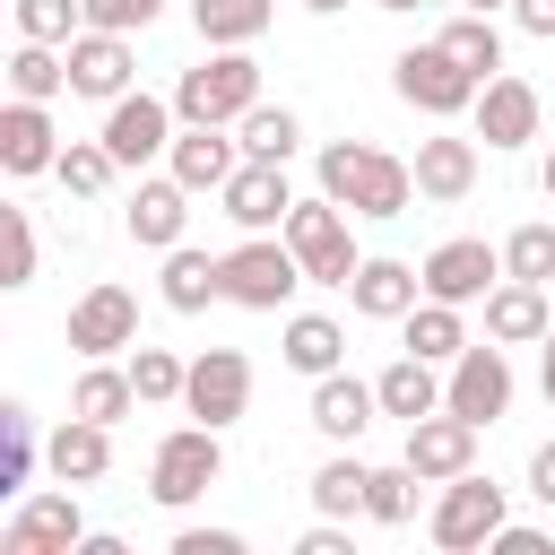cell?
Listing matches in <instances>:
<instances>
[{
    "label": "cell",
    "instance_id": "cell-25",
    "mask_svg": "<svg viewBox=\"0 0 555 555\" xmlns=\"http://www.w3.org/2000/svg\"><path fill=\"white\" fill-rule=\"evenodd\" d=\"M477 191V139H416V199H468Z\"/></svg>",
    "mask_w": 555,
    "mask_h": 555
},
{
    "label": "cell",
    "instance_id": "cell-39",
    "mask_svg": "<svg viewBox=\"0 0 555 555\" xmlns=\"http://www.w3.org/2000/svg\"><path fill=\"white\" fill-rule=\"evenodd\" d=\"M130 382H139V399H147V408H173V399H182V382H191V364H182L173 347H130Z\"/></svg>",
    "mask_w": 555,
    "mask_h": 555
},
{
    "label": "cell",
    "instance_id": "cell-14",
    "mask_svg": "<svg viewBox=\"0 0 555 555\" xmlns=\"http://www.w3.org/2000/svg\"><path fill=\"white\" fill-rule=\"evenodd\" d=\"M69 95H95V104H113V95H130V35H113V26H78L69 43Z\"/></svg>",
    "mask_w": 555,
    "mask_h": 555
},
{
    "label": "cell",
    "instance_id": "cell-37",
    "mask_svg": "<svg viewBox=\"0 0 555 555\" xmlns=\"http://www.w3.org/2000/svg\"><path fill=\"white\" fill-rule=\"evenodd\" d=\"M416 486H425V477H416L408 460H399V468H373V477H364V520L408 529V520H416Z\"/></svg>",
    "mask_w": 555,
    "mask_h": 555
},
{
    "label": "cell",
    "instance_id": "cell-33",
    "mask_svg": "<svg viewBox=\"0 0 555 555\" xmlns=\"http://www.w3.org/2000/svg\"><path fill=\"white\" fill-rule=\"evenodd\" d=\"M61 87H69V52H61V43H26V35H17V52H9V95L52 104Z\"/></svg>",
    "mask_w": 555,
    "mask_h": 555
},
{
    "label": "cell",
    "instance_id": "cell-40",
    "mask_svg": "<svg viewBox=\"0 0 555 555\" xmlns=\"http://www.w3.org/2000/svg\"><path fill=\"white\" fill-rule=\"evenodd\" d=\"M26 468H35V416L26 399L0 408V494H26Z\"/></svg>",
    "mask_w": 555,
    "mask_h": 555
},
{
    "label": "cell",
    "instance_id": "cell-35",
    "mask_svg": "<svg viewBox=\"0 0 555 555\" xmlns=\"http://www.w3.org/2000/svg\"><path fill=\"white\" fill-rule=\"evenodd\" d=\"M234 139H243V156H269V165H286V156L304 147V121H295L286 104H251V113L234 121Z\"/></svg>",
    "mask_w": 555,
    "mask_h": 555
},
{
    "label": "cell",
    "instance_id": "cell-46",
    "mask_svg": "<svg viewBox=\"0 0 555 555\" xmlns=\"http://www.w3.org/2000/svg\"><path fill=\"white\" fill-rule=\"evenodd\" d=\"M486 555H555V538H546V529H520V520H503V529L486 538Z\"/></svg>",
    "mask_w": 555,
    "mask_h": 555
},
{
    "label": "cell",
    "instance_id": "cell-7",
    "mask_svg": "<svg viewBox=\"0 0 555 555\" xmlns=\"http://www.w3.org/2000/svg\"><path fill=\"white\" fill-rule=\"evenodd\" d=\"M442 408L468 416V425H494L512 408V356H503V338H468L442 364Z\"/></svg>",
    "mask_w": 555,
    "mask_h": 555
},
{
    "label": "cell",
    "instance_id": "cell-51",
    "mask_svg": "<svg viewBox=\"0 0 555 555\" xmlns=\"http://www.w3.org/2000/svg\"><path fill=\"white\" fill-rule=\"evenodd\" d=\"M304 9H312V17H338V9H347V0H304Z\"/></svg>",
    "mask_w": 555,
    "mask_h": 555
},
{
    "label": "cell",
    "instance_id": "cell-10",
    "mask_svg": "<svg viewBox=\"0 0 555 555\" xmlns=\"http://www.w3.org/2000/svg\"><path fill=\"white\" fill-rule=\"evenodd\" d=\"M173 121H182V113H173L165 95H147V87H139V95H113V113H104V130H95V139L121 156V173H139V165H156V156L173 147Z\"/></svg>",
    "mask_w": 555,
    "mask_h": 555
},
{
    "label": "cell",
    "instance_id": "cell-32",
    "mask_svg": "<svg viewBox=\"0 0 555 555\" xmlns=\"http://www.w3.org/2000/svg\"><path fill=\"white\" fill-rule=\"evenodd\" d=\"M434 43H442L460 69H477V78H494V69H503V26H494V17H477V9H460Z\"/></svg>",
    "mask_w": 555,
    "mask_h": 555
},
{
    "label": "cell",
    "instance_id": "cell-29",
    "mask_svg": "<svg viewBox=\"0 0 555 555\" xmlns=\"http://www.w3.org/2000/svg\"><path fill=\"white\" fill-rule=\"evenodd\" d=\"M69 408H78V416H95V425H121V416H130V408H147V399H139L130 364H104V356H87V373H78Z\"/></svg>",
    "mask_w": 555,
    "mask_h": 555
},
{
    "label": "cell",
    "instance_id": "cell-9",
    "mask_svg": "<svg viewBox=\"0 0 555 555\" xmlns=\"http://www.w3.org/2000/svg\"><path fill=\"white\" fill-rule=\"evenodd\" d=\"M182 408L225 434V425L251 408V356H243V347H199V356H191V382H182Z\"/></svg>",
    "mask_w": 555,
    "mask_h": 555
},
{
    "label": "cell",
    "instance_id": "cell-8",
    "mask_svg": "<svg viewBox=\"0 0 555 555\" xmlns=\"http://www.w3.org/2000/svg\"><path fill=\"white\" fill-rule=\"evenodd\" d=\"M78 538H87V520H78V486H43V494H26V503L9 512L0 555H78Z\"/></svg>",
    "mask_w": 555,
    "mask_h": 555
},
{
    "label": "cell",
    "instance_id": "cell-30",
    "mask_svg": "<svg viewBox=\"0 0 555 555\" xmlns=\"http://www.w3.org/2000/svg\"><path fill=\"white\" fill-rule=\"evenodd\" d=\"M269 17H278V0H191V26H199L208 52H225V43H260Z\"/></svg>",
    "mask_w": 555,
    "mask_h": 555
},
{
    "label": "cell",
    "instance_id": "cell-49",
    "mask_svg": "<svg viewBox=\"0 0 555 555\" xmlns=\"http://www.w3.org/2000/svg\"><path fill=\"white\" fill-rule=\"evenodd\" d=\"M529 494L555 512V442H538V451H529Z\"/></svg>",
    "mask_w": 555,
    "mask_h": 555
},
{
    "label": "cell",
    "instance_id": "cell-50",
    "mask_svg": "<svg viewBox=\"0 0 555 555\" xmlns=\"http://www.w3.org/2000/svg\"><path fill=\"white\" fill-rule=\"evenodd\" d=\"M538 347H546V356H538V382H546V399H555V330H546Z\"/></svg>",
    "mask_w": 555,
    "mask_h": 555
},
{
    "label": "cell",
    "instance_id": "cell-47",
    "mask_svg": "<svg viewBox=\"0 0 555 555\" xmlns=\"http://www.w3.org/2000/svg\"><path fill=\"white\" fill-rule=\"evenodd\" d=\"M295 555H356V546H347V520H312V529L295 538Z\"/></svg>",
    "mask_w": 555,
    "mask_h": 555
},
{
    "label": "cell",
    "instance_id": "cell-31",
    "mask_svg": "<svg viewBox=\"0 0 555 555\" xmlns=\"http://www.w3.org/2000/svg\"><path fill=\"white\" fill-rule=\"evenodd\" d=\"M468 304H442V295H425L399 330H408V356H434V364H451L460 347H468V321H460Z\"/></svg>",
    "mask_w": 555,
    "mask_h": 555
},
{
    "label": "cell",
    "instance_id": "cell-5",
    "mask_svg": "<svg viewBox=\"0 0 555 555\" xmlns=\"http://www.w3.org/2000/svg\"><path fill=\"white\" fill-rule=\"evenodd\" d=\"M503 520H512L503 486H494V477H477V468H460V477L442 486V503L425 512V538H434L442 555H477V546H486Z\"/></svg>",
    "mask_w": 555,
    "mask_h": 555
},
{
    "label": "cell",
    "instance_id": "cell-38",
    "mask_svg": "<svg viewBox=\"0 0 555 555\" xmlns=\"http://www.w3.org/2000/svg\"><path fill=\"white\" fill-rule=\"evenodd\" d=\"M503 278H529V286L555 278V225H546V217H529V225L503 234Z\"/></svg>",
    "mask_w": 555,
    "mask_h": 555
},
{
    "label": "cell",
    "instance_id": "cell-6",
    "mask_svg": "<svg viewBox=\"0 0 555 555\" xmlns=\"http://www.w3.org/2000/svg\"><path fill=\"white\" fill-rule=\"evenodd\" d=\"M390 87H399V104H416V113H434V121H451V113H477V69H460L442 43H408L399 61H390Z\"/></svg>",
    "mask_w": 555,
    "mask_h": 555
},
{
    "label": "cell",
    "instance_id": "cell-36",
    "mask_svg": "<svg viewBox=\"0 0 555 555\" xmlns=\"http://www.w3.org/2000/svg\"><path fill=\"white\" fill-rule=\"evenodd\" d=\"M52 173H61V191H69V199H95V191H113V173H121V156H113L104 139H69Z\"/></svg>",
    "mask_w": 555,
    "mask_h": 555
},
{
    "label": "cell",
    "instance_id": "cell-48",
    "mask_svg": "<svg viewBox=\"0 0 555 555\" xmlns=\"http://www.w3.org/2000/svg\"><path fill=\"white\" fill-rule=\"evenodd\" d=\"M512 17H520V35L555 43V0H512Z\"/></svg>",
    "mask_w": 555,
    "mask_h": 555
},
{
    "label": "cell",
    "instance_id": "cell-53",
    "mask_svg": "<svg viewBox=\"0 0 555 555\" xmlns=\"http://www.w3.org/2000/svg\"><path fill=\"white\" fill-rule=\"evenodd\" d=\"M538 182H546V199H555V147H546V173H538Z\"/></svg>",
    "mask_w": 555,
    "mask_h": 555
},
{
    "label": "cell",
    "instance_id": "cell-21",
    "mask_svg": "<svg viewBox=\"0 0 555 555\" xmlns=\"http://www.w3.org/2000/svg\"><path fill=\"white\" fill-rule=\"evenodd\" d=\"M43 468L61 477V486H95L104 468H113V425H95V416H61L52 425V442H43Z\"/></svg>",
    "mask_w": 555,
    "mask_h": 555
},
{
    "label": "cell",
    "instance_id": "cell-16",
    "mask_svg": "<svg viewBox=\"0 0 555 555\" xmlns=\"http://www.w3.org/2000/svg\"><path fill=\"white\" fill-rule=\"evenodd\" d=\"M217 199H225V217H234L243 234H278V225H286V208H295L286 165H269V156H243V165H234V182H225Z\"/></svg>",
    "mask_w": 555,
    "mask_h": 555
},
{
    "label": "cell",
    "instance_id": "cell-44",
    "mask_svg": "<svg viewBox=\"0 0 555 555\" xmlns=\"http://www.w3.org/2000/svg\"><path fill=\"white\" fill-rule=\"evenodd\" d=\"M87 9V26H113V35H139V26H156V9L165 0H78Z\"/></svg>",
    "mask_w": 555,
    "mask_h": 555
},
{
    "label": "cell",
    "instance_id": "cell-27",
    "mask_svg": "<svg viewBox=\"0 0 555 555\" xmlns=\"http://www.w3.org/2000/svg\"><path fill=\"white\" fill-rule=\"evenodd\" d=\"M278 356H286L304 382H321V373H338V364H347V330H338L330 312H295V321H286V338H278Z\"/></svg>",
    "mask_w": 555,
    "mask_h": 555
},
{
    "label": "cell",
    "instance_id": "cell-18",
    "mask_svg": "<svg viewBox=\"0 0 555 555\" xmlns=\"http://www.w3.org/2000/svg\"><path fill=\"white\" fill-rule=\"evenodd\" d=\"M191 199H199V191H191V182H173V173L139 182V191H130V217H121V225H130V243L173 251V243H182V225H191Z\"/></svg>",
    "mask_w": 555,
    "mask_h": 555
},
{
    "label": "cell",
    "instance_id": "cell-3",
    "mask_svg": "<svg viewBox=\"0 0 555 555\" xmlns=\"http://www.w3.org/2000/svg\"><path fill=\"white\" fill-rule=\"evenodd\" d=\"M347 217H356V208H338L330 191L286 208V225H278V234L295 243V260H304V278H312V286H347V278H356V260H364V251H356Z\"/></svg>",
    "mask_w": 555,
    "mask_h": 555
},
{
    "label": "cell",
    "instance_id": "cell-52",
    "mask_svg": "<svg viewBox=\"0 0 555 555\" xmlns=\"http://www.w3.org/2000/svg\"><path fill=\"white\" fill-rule=\"evenodd\" d=\"M460 9H477V17H494V9H512V0H460Z\"/></svg>",
    "mask_w": 555,
    "mask_h": 555
},
{
    "label": "cell",
    "instance_id": "cell-41",
    "mask_svg": "<svg viewBox=\"0 0 555 555\" xmlns=\"http://www.w3.org/2000/svg\"><path fill=\"white\" fill-rule=\"evenodd\" d=\"M78 26H87L78 0H17V35H26V43H69Z\"/></svg>",
    "mask_w": 555,
    "mask_h": 555
},
{
    "label": "cell",
    "instance_id": "cell-11",
    "mask_svg": "<svg viewBox=\"0 0 555 555\" xmlns=\"http://www.w3.org/2000/svg\"><path fill=\"white\" fill-rule=\"evenodd\" d=\"M494 286H503V251H494V243L451 234V243L425 251V295H442V304H486Z\"/></svg>",
    "mask_w": 555,
    "mask_h": 555
},
{
    "label": "cell",
    "instance_id": "cell-22",
    "mask_svg": "<svg viewBox=\"0 0 555 555\" xmlns=\"http://www.w3.org/2000/svg\"><path fill=\"white\" fill-rule=\"evenodd\" d=\"M0 165L9 173H52L61 165V130H52V113L35 95H9V113H0Z\"/></svg>",
    "mask_w": 555,
    "mask_h": 555
},
{
    "label": "cell",
    "instance_id": "cell-45",
    "mask_svg": "<svg viewBox=\"0 0 555 555\" xmlns=\"http://www.w3.org/2000/svg\"><path fill=\"white\" fill-rule=\"evenodd\" d=\"M173 555H243V529H173Z\"/></svg>",
    "mask_w": 555,
    "mask_h": 555
},
{
    "label": "cell",
    "instance_id": "cell-15",
    "mask_svg": "<svg viewBox=\"0 0 555 555\" xmlns=\"http://www.w3.org/2000/svg\"><path fill=\"white\" fill-rule=\"evenodd\" d=\"M243 165V139H225V121H182L173 147H165V173L191 182V191H225Z\"/></svg>",
    "mask_w": 555,
    "mask_h": 555
},
{
    "label": "cell",
    "instance_id": "cell-24",
    "mask_svg": "<svg viewBox=\"0 0 555 555\" xmlns=\"http://www.w3.org/2000/svg\"><path fill=\"white\" fill-rule=\"evenodd\" d=\"M555 330V312H546V286H529V278H503L494 295H486V338H503V347H538Z\"/></svg>",
    "mask_w": 555,
    "mask_h": 555
},
{
    "label": "cell",
    "instance_id": "cell-17",
    "mask_svg": "<svg viewBox=\"0 0 555 555\" xmlns=\"http://www.w3.org/2000/svg\"><path fill=\"white\" fill-rule=\"evenodd\" d=\"M477 139H486V147H529V139H538V87L512 78V69H494V78L477 87Z\"/></svg>",
    "mask_w": 555,
    "mask_h": 555
},
{
    "label": "cell",
    "instance_id": "cell-42",
    "mask_svg": "<svg viewBox=\"0 0 555 555\" xmlns=\"http://www.w3.org/2000/svg\"><path fill=\"white\" fill-rule=\"evenodd\" d=\"M0 286H35V225H26V208H0Z\"/></svg>",
    "mask_w": 555,
    "mask_h": 555
},
{
    "label": "cell",
    "instance_id": "cell-26",
    "mask_svg": "<svg viewBox=\"0 0 555 555\" xmlns=\"http://www.w3.org/2000/svg\"><path fill=\"white\" fill-rule=\"evenodd\" d=\"M165 304H173V312H208V304H225V251H191V243H173V251H165Z\"/></svg>",
    "mask_w": 555,
    "mask_h": 555
},
{
    "label": "cell",
    "instance_id": "cell-12",
    "mask_svg": "<svg viewBox=\"0 0 555 555\" xmlns=\"http://www.w3.org/2000/svg\"><path fill=\"white\" fill-rule=\"evenodd\" d=\"M69 347L78 356H121V347H139V295L130 286H87L78 304H69Z\"/></svg>",
    "mask_w": 555,
    "mask_h": 555
},
{
    "label": "cell",
    "instance_id": "cell-20",
    "mask_svg": "<svg viewBox=\"0 0 555 555\" xmlns=\"http://www.w3.org/2000/svg\"><path fill=\"white\" fill-rule=\"evenodd\" d=\"M304 416H312V434L356 442V434L382 416V390H373V382H356V373L338 364V373H321V382H312V408H304Z\"/></svg>",
    "mask_w": 555,
    "mask_h": 555
},
{
    "label": "cell",
    "instance_id": "cell-1",
    "mask_svg": "<svg viewBox=\"0 0 555 555\" xmlns=\"http://www.w3.org/2000/svg\"><path fill=\"white\" fill-rule=\"evenodd\" d=\"M260 104V61H251V43H225V52H208L199 69H182V87H173V113L182 121H243Z\"/></svg>",
    "mask_w": 555,
    "mask_h": 555
},
{
    "label": "cell",
    "instance_id": "cell-34",
    "mask_svg": "<svg viewBox=\"0 0 555 555\" xmlns=\"http://www.w3.org/2000/svg\"><path fill=\"white\" fill-rule=\"evenodd\" d=\"M364 477H373V468H364L356 451L321 460V468H312V512H321V520H356V512H364Z\"/></svg>",
    "mask_w": 555,
    "mask_h": 555
},
{
    "label": "cell",
    "instance_id": "cell-23",
    "mask_svg": "<svg viewBox=\"0 0 555 555\" xmlns=\"http://www.w3.org/2000/svg\"><path fill=\"white\" fill-rule=\"evenodd\" d=\"M373 390H382V416H399V425H416V416H434L442 408V364L434 356H390L382 373H373Z\"/></svg>",
    "mask_w": 555,
    "mask_h": 555
},
{
    "label": "cell",
    "instance_id": "cell-43",
    "mask_svg": "<svg viewBox=\"0 0 555 555\" xmlns=\"http://www.w3.org/2000/svg\"><path fill=\"white\" fill-rule=\"evenodd\" d=\"M364 156H373L364 139H330V147H321V191H330L338 208H347V191H356V173H364Z\"/></svg>",
    "mask_w": 555,
    "mask_h": 555
},
{
    "label": "cell",
    "instance_id": "cell-2",
    "mask_svg": "<svg viewBox=\"0 0 555 555\" xmlns=\"http://www.w3.org/2000/svg\"><path fill=\"white\" fill-rule=\"evenodd\" d=\"M295 286H312V278H304V260H295L286 234H243V243L225 251V304H243V312H286Z\"/></svg>",
    "mask_w": 555,
    "mask_h": 555
},
{
    "label": "cell",
    "instance_id": "cell-4",
    "mask_svg": "<svg viewBox=\"0 0 555 555\" xmlns=\"http://www.w3.org/2000/svg\"><path fill=\"white\" fill-rule=\"evenodd\" d=\"M225 477V451H217V425H173L156 451H147V494L165 512H191L208 486Z\"/></svg>",
    "mask_w": 555,
    "mask_h": 555
},
{
    "label": "cell",
    "instance_id": "cell-19",
    "mask_svg": "<svg viewBox=\"0 0 555 555\" xmlns=\"http://www.w3.org/2000/svg\"><path fill=\"white\" fill-rule=\"evenodd\" d=\"M347 304H356L364 321H408V312L425 304V269H408V260H356Z\"/></svg>",
    "mask_w": 555,
    "mask_h": 555
},
{
    "label": "cell",
    "instance_id": "cell-13",
    "mask_svg": "<svg viewBox=\"0 0 555 555\" xmlns=\"http://www.w3.org/2000/svg\"><path fill=\"white\" fill-rule=\"evenodd\" d=\"M477 434H486V425H468V416L434 408V416H416V425H408V451H399V460H408L425 486H451L460 468H477Z\"/></svg>",
    "mask_w": 555,
    "mask_h": 555
},
{
    "label": "cell",
    "instance_id": "cell-28",
    "mask_svg": "<svg viewBox=\"0 0 555 555\" xmlns=\"http://www.w3.org/2000/svg\"><path fill=\"white\" fill-rule=\"evenodd\" d=\"M408 199H416V165H399V156H364V173H356V191H347V208L356 217H408Z\"/></svg>",
    "mask_w": 555,
    "mask_h": 555
},
{
    "label": "cell",
    "instance_id": "cell-54",
    "mask_svg": "<svg viewBox=\"0 0 555 555\" xmlns=\"http://www.w3.org/2000/svg\"><path fill=\"white\" fill-rule=\"evenodd\" d=\"M373 9H425V0H373Z\"/></svg>",
    "mask_w": 555,
    "mask_h": 555
}]
</instances>
